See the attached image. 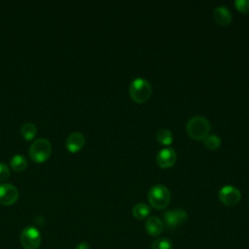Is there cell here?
Masks as SVG:
<instances>
[{"label":"cell","instance_id":"1","mask_svg":"<svg viewBox=\"0 0 249 249\" xmlns=\"http://www.w3.org/2000/svg\"><path fill=\"white\" fill-rule=\"evenodd\" d=\"M186 129L191 138L195 140H203L210 131V124L206 118L195 116L188 121Z\"/></svg>","mask_w":249,"mask_h":249},{"label":"cell","instance_id":"2","mask_svg":"<svg viewBox=\"0 0 249 249\" xmlns=\"http://www.w3.org/2000/svg\"><path fill=\"white\" fill-rule=\"evenodd\" d=\"M128 92L133 101L143 103L150 98L152 94V86L146 79L136 78L130 83Z\"/></svg>","mask_w":249,"mask_h":249},{"label":"cell","instance_id":"3","mask_svg":"<svg viewBox=\"0 0 249 249\" xmlns=\"http://www.w3.org/2000/svg\"><path fill=\"white\" fill-rule=\"evenodd\" d=\"M148 200L155 209H163L170 201V192L164 185H154L148 192Z\"/></svg>","mask_w":249,"mask_h":249},{"label":"cell","instance_id":"4","mask_svg":"<svg viewBox=\"0 0 249 249\" xmlns=\"http://www.w3.org/2000/svg\"><path fill=\"white\" fill-rule=\"evenodd\" d=\"M52 153V146L48 139L38 138L29 147V156L32 160L42 162L46 160Z\"/></svg>","mask_w":249,"mask_h":249},{"label":"cell","instance_id":"5","mask_svg":"<svg viewBox=\"0 0 249 249\" xmlns=\"http://www.w3.org/2000/svg\"><path fill=\"white\" fill-rule=\"evenodd\" d=\"M20 243L24 249H38L41 243L40 231L34 227H26L20 233Z\"/></svg>","mask_w":249,"mask_h":249},{"label":"cell","instance_id":"6","mask_svg":"<svg viewBox=\"0 0 249 249\" xmlns=\"http://www.w3.org/2000/svg\"><path fill=\"white\" fill-rule=\"evenodd\" d=\"M218 196L220 200L228 206H233L237 204L241 198L239 190L231 185H227L220 189Z\"/></svg>","mask_w":249,"mask_h":249},{"label":"cell","instance_id":"7","mask_svg":"<svg viewBox=\"0 0 249 249\" xmlns=\"http://www.w3.org/2000/svg\"><path fill=\"white\" fill-rule=\"evenodd\" d=\"M188 220V213L181 208L169 210L163 213V222L169 229L176 228Z\"/></svg>","mask_w":249,"mask_h":249},{"label":"cell","instance_id":"8","mask_svg":"<svg viewBox=\"0 0 249 249\" xmlns=\"http://www.w3.org/2000/svg\"><path fill=\"white\" fill-rule=\"evenodd\" d=\"M18 191L16 186L10 183L0 185V203L3 205H11L17 201Z\"/></svg>","mask_w":249,"mask_h":249},{"label":"cell","instance_id":"9","mask_svg":"<svg viewBox=\"0 0 249 249\" xmlns=\"http://www.w3.org/2000/svg\"><path fill=\"white\" fill-rule=\"evenodd\" d=\"M157 163L162 168L172 166L176 161V153L172 148H163L157 154Z\"/></svg>","mask_w":249,"mask_h":249},{"label":"cell","instance_id":"10","mask_svg":"<svg viewBox=\"0 0 249 249\" xmlns=\"http://www.w3.org/2000/svg\"><path fill=\"white\" fill-rule=\"evenodd\" d=\"M163 223L157 216H151L145 222L146 231L152 236H159L163 231Z\"/></svg>","mask_w":249,"mask_h":249},{"label":"cell","instance_id":"11","mask_svg":"<svg viewBox=\"0 0 249 249\" xmlns=\"http://www.w3.org/2000/svg\"><path fill=\"white\" fill-rule=\"evenodd\" d=\"M85 137L81 132L75 131L68 135L66 139V147L70 152H77L83 148Z\"/></svg>","mask_w":249,"mask_h":249},{"label":"cell","instance_id":"12","mask_svg":"<svg viewBox=\"0 0 249 249\" xmlns=\"http://www.w3.org/2000/svg\"><path fill=\"white\" fill-rule=\"evenodd\" d=\"M213 18L220 25H228L231 20V13L226 6H218L213 11Z\"/></svg>","mask_w":249,"mask_h":249},{"label":"cell","instance_id":"13","mask_svg":"<svg viewBox=\"0 0 249 249\" xmlns=\"http://www.w3.org/2000/svg\"><path fill=\"white\" fill-rule=\"evenodd\" d=\"M151 212V208L149 205H147L146 203H137L133 206L132 208V214L134 216V218L138 219V220H143L146 217L149 216Z\"/></svg>","mask_w":249,"mask_h":249},{"label":"cell","instance_id":"14","mask_svg":"<svg viewBox=\"0 0 249 249\" xmlns=\"http://www.w3.org/2000/svg\"><path fill=\"white\" fill-rule=\"evenodd\" d=\"M10 164L12 166L13 169L17 170V171H21L23 170L26 165H27V160L26 159L21 156V155H15L13 156V158L11 159V161H10Z\"/></svg>","mask_w":249,"mask_h":249},{"label":"cell","instance_id":"15","mask_svg":"<svg viewBox=\"0 0 249 249\" xmlns=\"http://www.w3.org/2000/svg\"><path fill=\"white\" fill-rule=\"evenodd\" d=\"M172 133L167 128H160L157 132V139L162 145H169L172 142Z\"/></svg>","mask_w":249,"mask_h":249},{"label":"cell","instance_id":"16","mask_svg":"<svg viewBox=\"0 0 249 249\" xmlns=\"http://www.w3.org/2000/svg\"><path fill=\"white\" fill-rule=\"evenodd\" d=\"M21 134L22 136L27 139V140H30L32 139L36 133H37V127L36 125L33 124V123H26L24 124L22 126H21Z\"/></svg>","mask_w":249,"mask_h":249},{"label":"cell","instance_id":"17","mask_svg":"<svg viewBox=\"0 0 249 249\" xmlns=\"http://www.w3.org/2000/svg\"><path fill=\"white\" fill-rule=\"evenodd\" d=\"M203 144L205 145L206 148H208L209 150H216L219 148V146L221 145V139L219 136L215 135V134H211V135H207L204 139H203Z\"/></svg>","mask_w":249,"mask_h":249},{"label":"cell","instance_id":"18","mask_svg":"<svg viewBox=\"0 0 249 249\" xmlns=\"http://www.w3.org/2000/svg\"><path fill=\"white\" fill-rule=\"evenodd\" d=\"M151 249H172V242L166 237H160L152 242Z\"/></svg>","mask_w":249,"mask_h":249},{"label":"cell","instance_id":"19","mask_svg":"<svg viewBox=\"0 0 249 249\" xmlns=\"http://www.w3.org/2000/svg\"><path fill=\"white\" fill-rule=\"evenodd\" d=\"M234 6L241 13H249V0H235Z\"/></svg>","mask_w":249,"mask_h":249},{"label":"cell","instance_id":"20","mask_svg":"<svg viewBox=\"0 0 249 249\" xmlns=\"http://www.w3.org/2000/svg\"><path fill=\"white\" fill-rule=\"evenodd\" d=\"M10 176V170L7 164L0 162V181H5Z\"/></svg>","mask_w":249,"mask_h":249},{"label":"cell","instance_id":"21","mask_svg":"<svg viewBox=\"0 0 249 249\" xmlns=\"http://www.w3.org/2000/svg\"><path fill=\"white\" fill-rule=\"evenodd\" d=\"M75 249H90V248H89V245L88 243H86V242H81V243H79V244L76 246Z\"/></svg>","mask_w":249,"mask_h":249}]
</instances>
